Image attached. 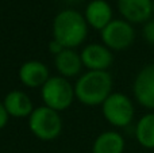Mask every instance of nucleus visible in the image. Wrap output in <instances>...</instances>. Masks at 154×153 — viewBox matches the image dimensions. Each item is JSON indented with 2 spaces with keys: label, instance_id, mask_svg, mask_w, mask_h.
<instances>
[{
  "label": "nucleus",
  "instance_id": "f3484780",
  "mask_svg": "<svg viewBox=\"0 0 154 153\" xmlns=\"http://www.w3.org/2000/svg\"><path fill=\"white\" fill-rule=\"evenodd\" d=\"M8 117L10 115H8L4 105H3V102H0V130H2L3 127H5V125H7V122H8Z\"/></svg>",
  "mask_w": 154,
  "mask_h": 153
},
{
  "label": "nucleus",
  "instance_id": "423d86ee",
  "mask_svg": "<svg viewBox=\"0 0 154 153\" xmlns=\"http://www.w3.org/2000/svg\"><path fill=\"white\" fill-rule=\"evenodd\" d=\"M101 42L112 50H125L130 48L135 38L131 23L125 19H112L100 31Z\"/></svg>",
  "mask_w": 154,
  "mask_h": 153
},
{
  "label": "nucleus",
  "instance_id": "7ed1b4c3",
  "mask_svg": "<svg viewBox=\"0 0 154 153\" xmlns=\"http://www.w3.org/2000/svg\"><path fill=\"white\" fill-rule=\"evenodd\" d=\"M41 96L45 106L60 113L69 108L73 103V99L76 98L75 87L62 76H50L41 88Z\"/></svg>",
  "mask_w": 154,
  "mask_h": 153
},
{
  "label": "nucleus",
  "instance_id": "a211bd4d",
  "mask_svg": "<svg viewBox=\"0 0 154 153\" xmlns=\"http://www.w3.org/2000/svg\"><path fill=\"white\" fill-rule=\"evenodd\" d=\"M49 50H50L51 53H54V54H56V56H57V54H58V53H61V52L64 50V48H62V46L60 45V43L57 42L56 39H53L50 43H49Z\"/></svg>",
  "mask_w": 154,
  "mask_h": 153
},
{
  "label": "nucleus",
  "instance_id": "0eeeda50",
  "mask_svg": "<svg viewBox=\"0 0 154 153\" xmlns=\"http://www.w3.org/2000/svg\"><path fill=\"white\" fill-rule=\"evenodd\" d=\"M134 96L143 107L154 110V64H147L138 72L133 86Z\"/></svg>",
  "mask_w": 154,
  "mask_h": 153
},
{
  "label": "nucleus",
  "instance_id": "1a4fd4ad",
  "mask_svg": "<svg viewBox=\"0 0 154 153\" xmlns=\"http://www.w3.org/2000/svg\"><path fill=\"white\" fill-rule=\"evenodd\" d=\"M118 8L128 23H146L153 15V0H118Z\"/></svg>",
  "mask_w": 154,
  "mask_h": 153
},
{
  "label": "nucleus",
  "instance_id": "ddd939ff",
  "mask_svg": "<svg viewBox=\"0 0 154 153\" xmlns=\"http://www.w3.org/2000/svg\"><path fill=\"white\" fill-rule=\"evenodd\" d=\"M54 64H56L60 76L65 79H70L80 75L81 68L84 67L81 61V56L76 53L73 49H64L61 53H58L56 56Z\"/></svg>",
  "mask_w": 154,
  "mask_h": 153
},
{
  "label": "nucleus",
  "instance_id": "6ab92c4d",
  "mask_svg": "<svg viewBox=\"0 0 154 153\" xmlns=\"http://www.w3.org/2000/svg\"><path fill=\"white\" fill-rule=\"evenodd\" d=\"M153 15H154V0H153Z\"/></svg>",
  "mask_w": 154,
  "mask_h": 153
},
{
  "label": "nucleus",
  "instance_id": "20e7f679",
  "mask_svg": "<svg viewBox=\"0 0 154 153\" xmlns=\"http://www.w3.org/2000/svg\"><path fill=\"white\" fill-rule=\"evenodd\" d=\"M29 127L41 141H51L61 134L62 119L58 111L48 106H41L34 108L29 117Z\"/></svg>",
  "mask_w": 154,
  "mask_h": 153
},
{
  "label": "nucleus",
  "instance_id": "9b49d317",
  "mask_svg": "<svg viewBox=\"0 0 154 153\" xmlns=\"http://www.w3.org/2000/svg\"><path fill=\"white\" fill-rule=\"evenodd\" d=\"M3 105H4L8 115L15 117V118H26V117L31 115V113L34 111L32 102L29 98V95L23 91H18V89L8 92L4 96Z\"/></svg>",
  "mask_w": 154,
  "mask_h": 153
},
{
  "label": "nucleus",
  "instance_id": "4468645a",
  "mask_svg": "<svg viewBox=\"0 0 154 153\" xmlns=\"http://www.w3.org/2000/svg\"><path fill=\"white\" fill-rule=\"evenodd\" d=\"M125 140L118 132H104L95 140L92 153H123Z\"/></svg>",
  "mask_w": 154,
  "mask_h": 153
},
{
  "label": "nucleus",
  "instance_id": "6e6552de",
  "mask_svg": "<svg viewBox=\"0 0 154 153\" xmlns=\"http://www.w3.org/2000/svg\"><path fill=\"white\" fill-rule=\"evenodd\" d=\"M80 56L82 65L89 70H107L114 61L111 49L103 43H89L81 50Z\"/></svg>",
  "mask_w": 154,
  "mask_h": 153
},
{
  "label": "nucleus",
  "instance_id": "2eb2a0df",
  "mask_svg": "<svg viewBox=\"0 0 154 153\" xmlns=\"http://www.w3.org/2000/svg\"><path fill=\"white\" fill-rule=\"evenodd\" d=\"M135 137L139 145L147 149H154V113L141 117L135 127Z\"/></svg>",
  "mask_w": 154,
  "mask_h": 153
},
{
  "label": "nucleus",
  "instance_id": "f257e3e1",
  "mask_svg": "<svg viewBox=\"0 0 154 153\" xmlns=\"http://www.w3.org/2000/svg\"><path fill=\"white\" fill-rule=\"evenodd\" d=\"M88 34V23L84 15L75 10H64L58 12L53 22V39L64 49H75L85 41Z\"/></svg>",
  "mask_w": 154,
  "mask_h": 153
},
{
  "label": "nucleus",
  "instance_id": "f03ea898",
  "mask_svg": "<svg viewBox=\"0 0 154 153\" xmlns=\"http://www.w3.org/2000/svg\"><path fill=\"white\" fill-rule=\"evenodd\" d=\"M112 77L107 70H88L77 79L75 95L80 103L87 106L103 105L112 94Z\"/></svg>",
  "mask_w": 154,
  "mask_h": 153
},
{
  "label": "nucleus",
  "instance_id": "f8f14e48",
  "mask_svg": "<svg viewBox=\"0 0 154 153\" xmlns=\"http://www.w3.org/2000/svg\"><path fill=\"white\" fill-rule=\"evenodd\" d=\"M87 23L96 30H103L112 20V8L106 0H93L85 8Z\"/></svg>",
  "mask_w": 154,
  "mask_h": 153
},
{
  "label": "nucleus",
  "instance_id": "9d476101",
  "mask_svg": "<svg viewBox=\"0 0 154 153\" xmlns=\"http://www.w3.org/2000/svg\"><path fill=\"white\" fill-rule=\"evenodd\" d=\"M49 79H50L49 68L37 60L23 62L19 68V80L22 81V84L30 88H38V87L42 88Z\"/></svg>",
  "mask_w": 154,
  "mask_h": 153
},
{
  "label": "nucleus",
  "instance_id": "dca6fc26",
  "mask_svg": "<svg viewBox=\"0 0 154 153\" xmlns=\"http://www.w3.org/2000/svg\"><path fill=\"white\" fill-rule=\"evenodd\" d=\"M142 35H143L145 41L149 45L154 46V19H150L143 24V30H142Z\"/></svg>",
  "mask_w": 154,
  "mask_h": 153
},
{
  "label": "nucleus",
  "instance_id": "39448f33",
  "mask_svg": "<svg viewBox=\"0 0 154 153\" xmlns=\"http://www.w3.org/2000/svg\"><path fill=\"white\" fill-rule=\"evenodd\" d=\"M104 118L115 127H125L134 118V106L131 99L122 92H112L101 105Z\"/></svg>",
  "mask_w": 154,
  "mask_h": 153
}]
</instances>
